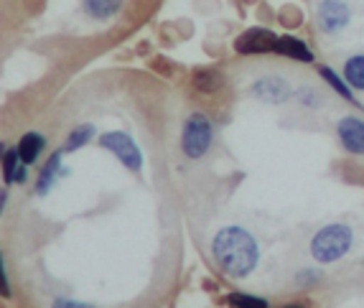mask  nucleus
<instances>
[{
    "label": "nucleus",
    "mask_w": 364,
    "mask_h": 308,
    "mask_svg": "<svg viewBox=\"0 0 364 308\" xmlns=\"http://www.w3.org/2000/svg\"><path fill=\"white\" fill-rule=\"evenodd\" d=\"M214 260L227 275L232 278H245L255 270L257 265V245L252 235L240 227H227L212 242Z\"/></svg>",
    "instance_id": "nucleus-1"
},
{
    "label": "nucleus",
    "mask_w": 364,
    "mask_h": 308,
    "mask_svg": "<svg viewBox=\"0 0 364 308\" xmlns=\"http://www.w3.org/2000/svg\"><path fill=\"white\" fill-rule=\"evenodd\" d=\"M352 240L354 235L346 224H328V227L316 232V237L311 240V255L318 262L328 265V262H336L349 253Z\"/></svg>",
    "instance_id": "nucleus-2"
},
{
    "label": "nucleus",
    "mask_w": 364,
    "mask_h": 308,
    "mask_svg": "<svg viewBox=\"0 0 364 308\" xmlns=\"http://www.w3.org/2000/svg\"><path fill=\"white\" fill-rule=\"evenodd\" d=\"M212 145V122L201 112H194L183 125L181 135V148L188 158H201Z\"/></svg>",
    "instance_id": "nucleus-3"
},
{
    "label": "nucleus",
    "mask_w": 364,
    "mask_h": 308,
    "mask_svg": "<svg viewBox=\"0 0 364 308\" xmlns=\"http://www.w3.org/2000/svg\"><path fill=\"white\" fill-rule=\"evenodd\" d=\"M278 41L273 31L267 28H250L235 41V48L240 54H278Z\"/></svg>",
    "instance_id": "nucleus-4"
},
{
    "label": "nucleus",
    "mask_w": 364,
    "mask_h": 308,
    "mask_svg": "<svg viewBox=\"0 0 364 308\" xmlns=\"http://www.w3.org/2000/svg\"><path fill=\"white\" fill-rule=\"evenodd\" d=\"M100 143H102V148L115 153L130 171H140L143 158H140L138 145L133 143V138H130L128 133H105L102 138H100Z\"/></svg>",
    "instance_id": "nucleus-5"
},
{
    "label": "nucleus",
    "mask_w": 364,
    "mask_h": 308,
    "mask_svg": "<svg viewBox=\"0 0 364 308\" xmlns=\"http://www.w3.org/2000/svg\"><path fill=\"white\" fill-rule=\"evenodd\" d=\"M352 21V11L341 0H321L318 3V26L326 33H341Z\"/></svg>",
    "instance_id": "nucleus-6"
},
{
    "label": "nucleus",
    "mask_w": 364,
    "mask_h": 308,
    "mask_svg": "<svg viewBox=\"0 0 364 308\" xmlns=\"http://www.w3.org/2000/svg\"><path fill=\"white\" fill-rule=\"evenodd\" d=\"M336 133L344 145V151H349L352 156H364V120L362 117L346 115L336 125Z\"/></svg>",
    "instance_id": "nucleus-7"
},
{
    "label": "nucleus",
    "mask_w": 364,
    "mask_h": 308,
    "mask_svg": "<svg viewBox=\"0 0 364 308\" xmlns=\"http://www.w3.org/2000/svg\"><path fill=\"white\" fill-rule=\"evenodd\" d=\"M291 85L280 77H262L252 85V95L267 105H283L286 100H291Z\"/></svg>",
    "instance_id": "nucleus-8"
},
{
    "label": "nucleus",
    "mask_w": 364,
    "mask_h": 308,
    "mask_svg": "<svg viewBox=\"0 0 364 308\" xmlns=\"http://www.w3.org/2000/svg\"><path fill=\"white\" fill-rule=\"evenodd\" d=\"M26 166L23 158H21L18 148H3V174H6V181L8 184H21L26 181Z\"/></svg>",
    "instance_id": "nucleus-9"
},
{
    "label": "nucleus",
    "mask_w": 364,
    "mask_h": 308,
    "mask_svg": "<svg viewBox=\"0 0 364 308\" xmlns=\"http://www.w3.org/2000/svg\"><path fill=\"white\" fill-rule=\"evenodd\" d=\"M43 145H46L43 135L26 133L18 143V153H21V158H23V164H36L38 156H41V151H43Z\"/></svg>",
    "instance_id": "nucleus-10"
},
{
    "label": "nucleus",
    "mask_w": 364,
    "mask_h": 308,
    "mask_svg": "<svg viewBox=\"0 0 364 308\" xmlns=\"http://www.w3.org/2000/svg\"><path fill=\"white\" fill-rule=\"evenodd\" d=\"M278 54H286L291 59H298V61H314V54L309 51L304 41H298L293 36H280L278 41Z\"/></svg>",
    "instance_id": "nucleus-11"
},
{
    "label": "nucleus",
    "mask_w": 364,
    "mask_h": 308,
    "mask_svg": "<svg viewBox=\"0 0 364 308\" xmlns=\"http://www.w3.org/2000/svg\"><path fill=\"white\" fill-rule=\"evenodd\" d=\"M344 79L352 90L364 92V54L352 56V59L344 64Z\"/></svg>",
    "instance_id": "nucleus-12"
},
{
    "label": "nucleus",
    "mask_w": 364,
    "mask_h": 308,
    "mask_svg": "<svg viewBox=\"0 0 364 308\" xmlns=\"http://www.w3.org/2000/svg\"><path fill=\"white\" fill-rule=\"evenodd\" d=\"M122 0H82V8H85L90 16L95 18H109L120 11Z\"/></svg>",
    "instance_id": "nucleus-13"
},
{
    "label": "nucleus",
    "mask_w": 364,
    "mask_h": 308,
    "mask_svg": "<svg viewBox=\"0 0 364 308\" xmlns=\"http://www.w3.org/2000/svg\"><path fill=\"white\" fill-rule=\"evenodd\" d=\"M92 133H95V127L92 125H82V127H77L72 135H69V140H67V151H77L79 145H85L87 140L92 138Z\"/></svg>",
    "instance_id": "nucleus-14"
},
{
    "label": "nucleus",
    "mask_w": 364,
    "mask_h": 308,
    "mask_svg": "<svg viewBox=\"0 0 364 308\" xmlns=\"http://www.w3.org/2000/svg\"><path fill=\"white\" fill-rule=\"evenodd\" d=\"M230 303L235 308H267V301L255 298V296H245V293H232Z\"/></svg>",
    "instance_id": "nucleus-15"
},
{
    "label": "nucleus",
    "mask_w": 364,
    "mask_h": 308,
    "mask_svg": "<svg viewBox=\"0 0 364 308\" xmlns=\"http://www.w3.org/2000/svg\"><path fill=\"white\" fill-rule=\"evenodd\" d=\"M61 156H64V151H56L54 158H51L49 164H46V169H43V174H41V181H38V191H46V188H49V181L54 179L56 169H59Z\"/></svg>",
    "instance_id": "nucleus-16"
},
{
    "label": "nucleus",
    "mask_w": 364,
    "mask_h": 308,
    "mask_svg": "<svg viewBox=\"0 0 364 308\" xmlns=\"http://www.w3.org/2000/svg\"><path fill=\"white\" fill-rule=\"evenodd\" d=\"M194 82H196V87H199L201 92H214L219 85H222V79H219L217 72H199Z\"/></svg>",
    "instance_id": "nucleus-17"
},
{
    "label": "nucleus",
    "mask_w": 364,
    "mask_h": 308,
    "mask_svg": "<svg viewBox=\"0 0 364 308\" xmlns=\"http://www.w3.org/2000/svg\"><path fill=\"white\" fill-rule=\"evenodd\" d=\"M321 74H323V79H328V82H331V87H334V90L339 92V95H344L346 100L352 97V92H349V87L341 85V79H339V77H334V72H331V69H328V67H321Z\"/></svg>",
    "instance_id": "nucleus-18"
},
{
    "label": "nucleus",
    "mask_w": 364,
    "mask_h": 308,
    "mask_svg": "<svg viewBox=\"0 0 364 308\" xmlns=\"http://www.w3.org/2000/svg\"><path fill=\"white\" fill-rule=\"evenodd\" d=\"M51 308H92V306H87V303H79V301H72V298L59 296V298H54Z\"/></svg>",
    "instance_id": "nucleus-19"
},
{
    "label": "nucleus",
    "mask_w": 364,
    "mask_h": 308,
    "mask_svg": "<svg viewBox=\"0 0 364 308\" xmlns=\"http://www.w3.org/2000/svg\"><path fill=\"white\" fill-rule=\"evenodd\" d=\"M3 296L11 298V285H8V270H6V260H3Z\"/></svg>",
    "instance_id": "nucleus-20"
},
{
    "label": "nucleus",
    "mask_w": 364,
    "mask_h": 308,
    "mask_svg": "<svg viewBox=\"0 0 364 308\" xmlns=\"http://www.w3.org/2000/svg\"><path fill=\"white\" fill-rule=\"evenodd\" d=\"M283 308H304V306H296V303H293V306H283Z\"/></svg>",
    "instance_id": "nucleus-21"
}]
</instances>
